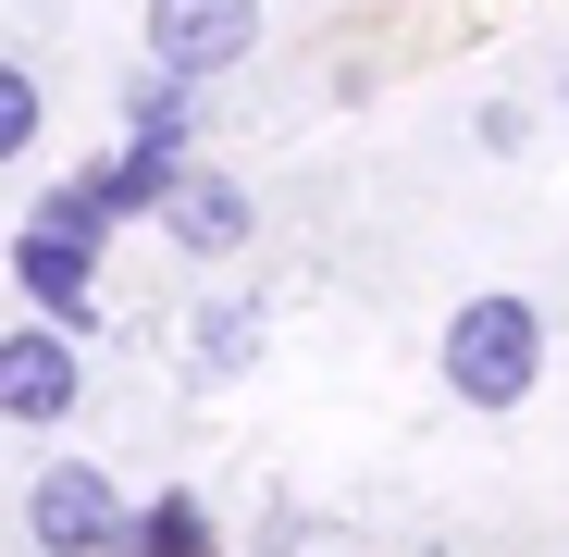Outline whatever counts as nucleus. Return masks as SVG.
Returning <instances> with one entry per match:
<instances>
[{
  "label": "nucleus",
  "mask_w": 569,
  "mask_h": 557,
  "mask_svg": "<svg viewBox=\"0 0 569 557\" xmlns=\"http://www.w3.org/2000/svg\"><path fill=\"white\" fill-rule=\"evenodd\" d=\"M260 298H199V322H186V347H199V385H236V371L260 359Z\"/></svg>",
  "instance_id": "0eeeda50"
},
{
  "label": "nucleus",
  "mask_w": 569,
  "mask_h": 557,
  "mask_svg": "<svg viewBox=\"0 0 569 557\" xmlns=\"http://www.w3.org/2000/svg\"><path fill=\"white\" fill-rule=\"evenodd\" d=\"M0 149H13V161L38 149V74L26 62H0Z\"/></svg>",
  "instance_id": "9d476101"
},
{
  "label": "nucleus",
  "mask_w": 569,
  "mask_h": 557,
  "mask_svg": "<svg viewBox=\"0 0 569 557\" xmlns=\"http://www.w3.org/2000/svg\"><path fill=\"white\" fill-rule=\"evenodd\" d=\"M557 100H569V62H557Z\"/></svg>",
  "instance_id": "9b49d317"
},
{
  "label": "nucleus",
  "mask_w": 569,
  "mask_h": 557,
  "mask_svg": "<svg viewBox=\"0 0 569 557\" xmlns=\"http://www.w3.org/2000/svg\"><path fill=\"white\" fill-rule=\"evenodd\" d=\"M260 50V0H149V62H173V74H236Z\"/></svg>",
  "instance_id": "20e7f679"
},
{
  "label": "nucleus",
  "mask_w": 569,
  "mask_h": 557,
  "mask_svg": "<svg viewBox=\"0 0 569 557\" xmlns=\"http://www.w3.org/2000/svg\"><path fill=\"white\" fill-rule=\"evenodd\" d=\"M161 236H173L186 260H236V248H248V186H236V173H211V161H186Z\"/></svg>",
  "instance_id": "423d86ee"
},
{
  "label": "nucleus",
  "mask_w": 569,
  "mask_h": 557,
  "mask_svg": "<svg viewBox=\"0 0 569 557\" xmlns=\"http://www.w3.org/2000/svg\"><path fill=\"white\" fill-rule=\"evenodd\" d=\"M26 545L38 557H137V508L87 471V458H50L26 484Z\"/></svg>",
  "instance_id": "f03ea898"
},
{
  "label": "nucleus",
  "mask_w": 569,
  "mask_h": 557,
  "mask_svg": "<svg viewBox=\"0 0 569 557\" xmlns=\"http://www.w3.org/2000/svg\"><path fill=\"white\" fill-rule=\"evenodd\" d=\"M87 397V359H74V322L26 310L13 335H0V421H26V434H62Z\"/></svg>",
  "instance_id": "7ed1b4c3"
},
{
  "label": "nucleus",
  "mask_w": 569,
  "mask_h": 557,
  "mask_svg": "<svg viewBox=\"0 0 569 557\" xmlns=\"http://www.w3.org/2000/svg\"><path fill=\"white\" fill-rule=\"evenodd\" d=\"M186 125H199V74L149 62V74L124 87V137H173V149H186Z\"/></svg>",
  "instance_id": "6e6552de"
},
{
  "label": "nucleus",
  "mask_w": 569,
  "mask_h": 557,
  "mask_svg": "<svg viewBox=\"0 0 569 557\" xmlns=\"http://www.w3.org/2000/svg\"><path fill=\"white\" fill-rule=\"evenodd\" d=\"M433 359H446V397H458V409H520V397L545 385V310L508 298V286H483V298L446 310Z\"/></svg>",
  "instance_id": "f257e3e1"
},
{
  "label": "nucleus",
  "mask_w": 569,
  "mask_h": 557,
  "mask_svg": "<svg viewBox=\"0 0 569 557\" xmlns=\"http://www.w3.org/2000/svg\"><path fill=\"white\" fill-rule=\"evenodd\" d=\"M87 260H100V236H74V223L38 211V223L13 236V286H26V310H50V322L87 335V322H100V298H87Z\"/></svg>",
  "instance_id": "39448f33"
},
{
  "label": "nucleus",
  "mask_w": 569,
  "mask_h": 557,
  "mask_svg": "<svg viewBox=\"0 0 569 557\" xmlns=\"http://www.w3.org/2000/svg\"><path fill=\"white\" fill-rule=\"evenodd\" d=\"M137 557H211V508L199 496H149L137 508Z\"/></svg>",
  "instance_id": "1a4fd4ad"
}]
</instances>
